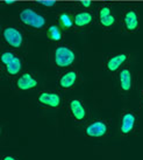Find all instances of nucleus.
Returning a JSON list of instances; mask_svg holds the SVG:
<instances>
[{
	"instance_id": "obj_9",
	"label": "nucleus",
	"mask_w": 143,
	"mask_h": 160,
	"mask_svg": "<svg viewBox=\"0 0 143 160\" xmlns=\"http://www.w3.org/2000/svg\"><path fill=\"white\" fill-rule=\"evenodd\" d=\"M2 38H4L5 42L14 49H20L25 42L22 32L15 27H5L2 31Z\"/></svg>"
},
{
	"instance_id": "obj_14",
	"label": "nucleus",
	"mask_w": 143,
	"mask_h": 160,
	"mask_svg": "<svg viewBox=\"0 0 143 160\" xmlns=\"http://www.w3.org/2000/svg\"><path fill=\"white\" fill-rule=\"evenodd\" d=\"M73 21H75V26L78 27V28L86 27L93 21V15L90 13V12H86V11L78 12L73 17Z\"/></svg>"
},
{
	"instance_id": "obj_8",
	"label": "nucleus",
	"mask_w": 143,
	"mask_h": 160,
	"mask_svg": "<svg viewBox=\"0 0 143 160\" xmlns=\"http://www.w3.org/2000/svg\"><path fill=\"white\" fill-rule=\"evenodd\" d=\"M79 81V71L76 69H70L62 72L58 77V87L63 91H70L76 88L77 83Z\"/></svg>"
},
{
	"instance_id": "obj_16",
	"label": "nucleus",
	"mask_w": 143,
	"mask_h": 160,
	"mask_svg": "<svg viewBox=\"0 0 143 160\" xmlns=\"http://www.w3.org/2000/svg\"><path fill=\"white\" fill-rule=\"evenodd\" d=\"M47 35H48V39L50 41L59 42L63 39V33H62V29H61V26H57V25H51V26H49L48 31H47Z\"/></svg>"
},
{
	"instance_id": "obj_2",
	"label": "nucleus",
	"mask_w": 143,
	"mask_h": 160,
	"mask_svg": "<svg viewBox=\"0 0 143 160\" xmlns=\"http://www.w3.org/2000/svg\"><path fill=\"white\" fill-rule=\"evenodd\" d=\"M84 134L91 139H104L109 134V123L107 119L98 118L86 122L84 126Z\"/></svg>"
},
{
	"instance_id": "obj_21",
	"label": "nucleus",
	"mask_w": 143,
	"mask_h": 160,
	"mask_svg": "<svg viewBox=\"0 0 143 160\" xmlns=\"http://www.w3.org/2000/svg\"><path fill=\"white\" fill-rule=\"evenodd\" d=\"M140 104L143 109V89H141V91H140Z\"/></svg>"
},
{
	"instance_id": "obj_22",
	"label": "nucleus",
	"mask_w": 143,
	"mask_h": 160,
	"mask_svg": "<svg viewBox=\"0 0 143 160\" xmlns=\"http://www.w3.org/2000/svg\"><path fill=\"white\" fill-rule=\"evenodd\" d=\"M81 5H83V7H90V6H91V2H90V1H83Z\"/></svg>"
},
{
	"instance_id": "obj_19",
	"label": "nucleus",
	"mask_w": 143,
	"mask_h": 160,
	"mask_svg": "<svg viewBox=\"0 0 143 160\" xmlns=\"http://www.w3.org/2000/svg\"><path fill=\"white\" fill-rule=\"evenodd\" d=\"M1 160H19L18 157L12 156V154H5L1 157Z\"/></svg>"
},
{
	"instance_id": "obj_18",
	"label": "nucleus",
	"mask_w": 143,
	"mask_h": 160,
	"mask_svg": "<svg viewBox=\"0 0 143 160\" xmlns=\"http://www.w3.org/2000/svg\"><path fill=\"white\" fill-rule=\"evenodd\" d=\"M15 55L16 54H14L13 52H4V53L1 54V63H2V66L7 64Z\"/></svg>"
},
{
	"instance_id": "obj_10",
	"label": "nucleus",
	"mask_w": 143,
	"mask_h": 160,
	"mask_svg": "<svg viewBox=\"0 0 143 160\" xmlns=\"http://www.w3.org/2000/svg\"><path fill=\"white\" fill-rule=\"evenodd\" d=\"M129 58L130 55L128 53L113 54L109 58H107L106 62H105V68L109 72H116L120 70L121 68L125 67V64L129 61Z\"/></svg>"
},
{
	"instance_id": "obj_6",
	"label": "nucleus",
	"mask_w": 143,
	"mask_h": 160,
	"mask_svg": "<svg viewBox=\"0 0 143 160\" xmlns=\"http://www.w3.org/2000/svg\"><path fill=\"white\" fill-rule=\"evenodd\" d=\"M20 20L26 26L35 28V29H42L45 26V19L43 15L35 12L31 8H23L20 12Z\"/></svg>"
},
{
	"instance_id": "obj_20",
	"label": "nucleus",
	"mask_w": 143,
	"mask_h": 160,
	"mask_svg": "<svg viewBox=\"0 0 143 160\" xmlns=\"http://www.w3.org/2000/svg\"><path fill=\"white\" fill-rule=\"evenodd\" d=\"M41 4L47 6V7H54L55 6V2L54 1H41Z\"/></svg>"
},
{
	"instance_id": "obj_5",
	"label": "nucleus",
	"mask_w": 143,
	"mask_h": 160,
	"mask_svg": "<svg viewBox=\"0 0 143 160\" xmlns=\"http://www.w3.org/2000/svg\"><path fill=\"white\" fill-rule=\"evenodd\" d=\"M36 101L41 107L45 109L57 110L63 107V97L59 91L55 90H42L37 93Z\"/></svg>"
},
{
	"instance_id": "obj_7",
	"label": "nucleus",
	"mask_w": 143,
	"mask_h": 160,
	"mask_svg": "<svg viewBox=\"0 0 143 160\" xmlns=\"http://www.w3.org/2000/svg\"><path fill=\"white\" fill-rule=\"evenodd\" d=\"M118 81L120 85V92L121 95H128L133 91L134 88V75L131 69L128 67L121 68L118 71Z\"/></svg>"
},
{
	"instance_id": "obj_1",
	"label": "nucleus",
	"mask_w": 143,
	"mask_h": 160,
	"mask_svg": "<svg viewBox=\"0 0 143 160\" xmlns=\"http://www.w3.org/2000/svg\"><path fill=\"white\" fill-rule=\"evenodd\" d=\"M139 129V117L134 110L126 108L121 112L120 117V134L123 138H129L136 134Z\"/></svg>"
},
{
	"instance_id": "obj_12",
	"label": "nucleus",
	"mask_w": 143,
	"mask_h": 160,
	"mask_svg": "<svg viewBox=\"0 0 143 160\" xmlns=\"http://www.w3.org/2000/svg\"><path fill=\"white\" fill-rule=\"evenodd\" d=\"M2 67H4L5 74L8 76V77H11V78H16L21 74V70H22V67H23V61L20 56L15 55L7 64H5Z\"/></svg>"
},
{
	"instance_id": "obj_23",
	"label": "nucleus",
	"mask_w": 143,
	"mask_h": 160,
	"mask_svg": "<svg viewBox=\"0 0 143 160\" xmlns=\"http://www.w3.org/2000/svg\"><path fill=\"white\" fill-rule=\"evenodd\" d=\"M6 4H7V5H9V4H13V0H7V1H6Z\"/></svg>"
},
{
	"instance_id": "obj_17",
	"label": "nucleus",
	"mask_w": 143,
	"mask_h": 160,
	"mask_svg": "<svg viewBox=\"0 0 143 160\" xmlns=\"http://www.w3.org/2000/svg\"><path fill=\"white\" fill-rule=\"evenodd\" d=\"M115 17L113 15L112 13L111 14H107V15H105V17H100L99 18V21H100V25L103 27H106V28H109V27H112L114 23H115Z\"/></svg>"
},
{
	"instance_id": "obj_4",
	"label": "nucleus",
	"mask_w": 143,
	"mask_h": 160,
	"mask_svg": "<svg viewBox=\"0 0 143 160\" xmlns=\"http://www.w3.org/2000/svg\"><path fill=\"white\" fill-rule=\"evenodd\" d=\"M67 111L71 118L78 124H84L89 119V110L81 98H71L67 101Z\"/></svg>"
},
{
	"instance_id": "obj_15",
	"label": "nucleus",
	"mask_w": 143,
	"mask_h": 160,
	"mask_svg": "<svg viewBox=\"0 0 143 160\" xmlns=\"http://www.w3.org/2000/svg\"><path fill=\"white\" fill-rule=\"evenodd\" d=\"M58 21H59V26L63 28L64 31H69L72 27L75 26V21H73V17H71L69 13H61L58 15Z\"/></svg>"
},
{
	"instance_id": "obj_13",
	"label": "nucleus",
	"mask_w": 143,
	"mask_h": 160,
	"mask_svg": "<svg viewBox=\"0 0 143 160\" xmlns=\"http://www.w3.org/2000/svg\"><path fill=\"white\" fill-rule=\"evenodd\" d=\"M140 26V19L139 14L135 9H127L123 14V27L128 33L137 31Z\"/></svg>"
},
{
	"instance_id": "obj_3",
	"label": "nucleus",
	"mask_w": 143,
	"mask_h": 160,
	"mask_svg": "<svg viewBox=\"0 0 143 160\" xmlns=\"http://www.w3.org/2000/svg\"><path fill=\"white\" fill-rule=\"evenodd\" d=\"M77 60L76 52L69 46H58L54 50V62L58 69H67Z\"/></svg>"
},
{
	"instance_id": "obj_11",
	"label": "nucleus",
	"mask_w": 143,
	"mask_h": 160,
	"mask_svg": "<svg viewBox=\"0 0 143 160\" xmlns=\"http://www.w3.org/2000/svg\"><path fill=\"white\" fill-rule=\"evenodd\" d=\"M39 85V81L30 72H21L15 78V88L20 91H28L35 89Z\"/></svg>"
}]
</instances>
